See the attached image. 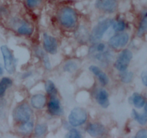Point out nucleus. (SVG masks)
<instances>
[{"mask_svg": "<svg viewBox=\"0 0 147 138\" xmlns=\"http://www.w3.org/2000/svg\"><path fill=\"white\" fill-rule=\"evenodd\" d=\"M60 23L64 27L70 28L76 25L77 21V15L73 9L70 7H65L62 9L59 15Z\"/></svg>", "mask_w": 147, "mask_h": 138, "instance_id": "1", "label": "nucleus"}, {"mask_svg": "<svg viewBox=\"0 0 147 138\" xmlns=\"http://www.w3.org/2000/svg\"><path fill=\"white\" fill-rule=\"evenodd\" d=\"M32 112L30 106L27 103H24L19 105L14 109L13 112V116L16 121L22 123H24L30 121Z\"/></svg>", "mask_w": 147, "mask_h": 138, "instance_id": "2", "label": "nucleus"}, {"mask_svg": "<svg viewBox=\"0 0 147 138\" xmlns=\"http://www.w3.org/2000/svg\"><path fill=\"white\" fill-rule=\"evenodd\" d=\"M88 115L85 109L82 108H75L70 112L68 120L70 124L73 126H78L83 124L86 122Z\"/></svg>", "mask_w": 147, "mask_h": 138, "instance_id": "3", "label": "nucleus"}, {"mask_svg": "<svg viewBox=\"0 0 147 138\" xmlns=\"http://www.w3.org/2000/svg\"><path fill=\"white\" fill-rule=\"evenodd\" d=\"M1 51L2 53L3 59L4 62V68L9 73H13L15 70L16 60L13 57L9 49L6 45L1 47Z\"/></svg>", "mask_w": 147, "mask_h": 138, "instance_id": "4", "label": "nucleus"}, {"mask_svg": "<svg viewBox=\"0 0 147 138\" xmlns=\"http://www.w3.org/2000/svg\"><path fill=\"white\" fill-rule=\"evenodd\" d=\"M132 59V53L129 50H124L119 55L115 63V67L120 71H124L129 66Z\"/></svg>", "mask_w": 147, "mask_h": 138, "instance_id": "5", "label": "nucleus"}, {"mask_svg": "<svg viewBox=\"0 0 147 138\" xmlns=\"http://www.w3.org/2000/svg\"><path fill=\"white\" fill-rule=\"evenodd\" d=\"M112 22H113V20H110V19H106V20L100 22L93 28V32H92V37L96 40L101 39L104 33L111 26Z\"/></svg>", "mask_w": 147, "mask_h": 138, "instance_id": "6", "label": "nucleus"}, {"mask_svg": "<svg viewBox=\"0 0 147 138\" xmlns=\"http://www.w3.org/2000/svg\"><path fill=\"white\" fill-rule=\"evenodd\" d=\"M129 40V34L126 33H119L111 37L109 40V45L115 49L123 47L128 43Z\"/></svg>", "mask_w": 147, "mask_h": 138, "instance_id": "7", "label": "nucleus"}, {"mask_svg": "<svg viewBox=\"0 0 147 138\" xmlns=\"http://www.w3.org/2000/svg\"><path fill=\"white\" fill-rule=\"evenodd\" d=\"M96 7L100 10L108 13H112L116 11L117 7L116 0H97Z\"/></svg>", "mask_w": 147, "mask_h": 138, "instance_id": "8", "label": "nucleus"}, {"mask_svg": "<svg viewBox=\"0 0 147 138\" xmlns=\"http://www.w3.org/2000/svg\"><path fill=\"white\" fill-rule=\"evenodd\" d=\"M43 42H44V47L46 51L51 54H55L57 53V43L55 37L45 33L43 34Z\"/></svg>", "mask_w": 147, "mask_h": 138, "instance_id": "9", "label": "nucleus"}, {"mask_svg": "<svg viewBox=\"0 0 147 138\" xmlns=\"http://www.w3.org/2000/svg\"><path fill=\"white\" fill-rule=\"evenodd\" d=\"M48 111L52 115H61L63 114V109L60 105V101L55 97L53 96L48 103Z\"/></svg>", "mask_w": 147, "mask_h": 138, "instance_id": "10", "label": "nucleus"}, {"mask_svg": "<svg viewBox=\"0 0 147 138\" xmlns=\"http://www.w3.org/2000/svg\"><path fill=\"white\" fill-rule=\"evenodd\" d=\"M87 132L93 137L101 136L106 132V128L100 124H90L87 127Z\"/></svg>", "mask_w": 147, "mask_h": 138, "instance_id": "11", "label": "nucleus"}, {"mask_svg": "<svg viewBox=\"0 0 147 138\" xmlns=\"http://www.w3.org/2000/svg\"><path fill=\"white\" fill-rule=\"evenodd\" d=\"M96 99L98 103L103 108H107L109 106V94L105 89H99L96 93Z\"/></svg>", "mask_w": 147, "mask_h": 138, "instance_id": "12", "label": "nucleus"}, {"mask_svg": "<svg viewBox=\"0 0 147 138\" xmlns=\"http://www.w3.org/2000/svg\"><path fill=\"white\" fill-rule=\"evenodd\" d=\"M89 69H90V71L95 75V76H97L99 80L101 83V84H103V86L109 83V78L106 76V73L102 71L98 67L96 66H91L89 67Z\"/></svg>", "mask_w": 147, "mask_h": 138, "instance_id": "13", "label": "nucleus"}, {"mask_svg": "<svg viewBox=\"0 0 147 138\" xmlns=\"http://www.w3.org/2000/svg\"><path fill=\"white\" fill-rule=\"evenodd\" d=\"M45 96L42 94H36L32 97L31 104L34 109H42L45 105Z\"/></svg>", "mask_w": 147, "mask_h": 138, "instance_id": "14", "label": "nucleus"}, {"mask_svg": "<svg viewBox=\"0 0 147 138\" xmlns=\"http://www.w3.org/2000/svg\"><path fill=\"white\" fill-rule=\"evenodd\" d=\"M11 85H12V80L7 77L3 78L0 80V98L4 96L7 89Z\"/></svg>", "mask_w": 147, "mask_h": 138, "instance_id": "15", "label": "nucleus"}, {"mask_svg": "<svg viewBox=\"0 0 147 138\" xmlns=\"http://www.w3.org/2000/svg\"><path fill=\"white\" fill-rule=\"evenodd\" d=\"M131 101L136 108H142L145 104V99L139 93H134L131 97Z\"/></svg>", "mask_w": 147, "mask_h": 138, "instance_id": "16", "label": "nucleus"}, {"mask_svg": "<svg viewBox=\"0 0 147 138\" xmlns=\"http://www.w3.org/2000/svg\"><path fill=\"white\" fill-rule=\"evenodd\" d=\"M132 116H133L134 119L136 121V122H139L141 124H146L147 123V116L144 114H139L136 110L134 109L132 111L131 113Z\"/></svg>", "mask_w": 147, "mask_h": 138, "instance_id": "17", "label": "nucleus"}, {"mask_svg": "<svg viewBox=\"0 0 147 138\" xmlns=\"http://www.w3.org/2000/svg\"><path fill=\"white\" fill-rule=\"evenodd\" d=\"M147 30V13L144 15L142 21H141L140 24H139V30H138V36L142 37L144 34Z\"/></svg>", "mask_w": 147, "mask_h": 138, "instance_id": "18", "label": "nucleus"}, {"mask_svg": "<svg viewBox=\"0 0 147 138\" xmlns=\"http://www.w3.org/2000/svg\"><path fill=\"white\" fill-rule=\"evenodd\" d=\"M45 89L46 91L47 92L50 96H51V97L53 96H55V95L57 94V89H56L54 83L51 80H47L45 83Z\"/></svg>", "mask_w": 147, "mask_h": 138, "instance_id": "19", "label": "nucleus"}, {"mask_svg": "<svg viewBox=\"0 0 147 138\" xmlns=\"http://www.w3.org/2000/svg\"><path fill=\"white\" fill-rule=\"evenodd\" d=\"M32 129H33V123L32 122L28 121V122L23 123V124H22L21 126H20L19 130H20V132H21L22 133L28 134L32 132Z\"/></svg>", "mask_w": 147, "mask_h": 138, "instance_id": "20", "label": "nucleus"}, {"mask_svg": "<svg viewBox=\"0 0 147 138\" xmlns=\"http://www.w3.org/2000/svg\"><path fill=\"white\" fill-rule=\"evenodd\" d=\"M37 55H38L39 57L42 60L43 63H44L45 66L47 68V69H50L51 68V66H50V60H49V57H47V55L41 50H38L37 51Z\"/></svg>", "mask_w": 147, "mask_h": 138, "instance_id": "21", "label": "nucleus"}, {"mask_svg": "<svg viewBox=\"0 0 147 138\" xmlns=\"http://www.w3.org/2000/svg\"><path fill=\"white\" fill-rule=\"evenodd\" d=\"M32 28L25 24L20 26L18 28V30H17L19 34H24V35H30L32 33Z\"/></svg>", "mask_w": 147, "mask_h": 138, "instance_id": "22", "label": "nucleus"}, {"mask_svg": "<svg viewBox=\"0 0 147 138\" xmlns=\"http://www.w3.org/2000/svg\"><path fill=\"white\" fill-rule=\"evenodd\" d=\"M120 78L121 81H123V83H129L133 78V73L131 72H126V70H124L122 71L120 74Z\"/></svg>", "mask_w": 147, "mask_h": 138, "instance_id": "23", "label": "nucleus"}, {"mask_svg": "<svg viewBox=\"0 0 147 138\" xmlns=\"http://www.w3.org/2000/svg\"><path fill=\"white\" fill-rule=\"evenodd\" d=\"M112 27H113V29L116 32H120L123 31L125 29V23L123 22L121 20H117V21H113L112 22Z\"/></svg>", "mask_w": 147, "mask_h": 138, "instance_id": "24", "label": "nucleus"}, {"mask_svg": "<svg viewBox=\"0 0 147 138\" xmlns=\"http://www.w3.org/2000/svg\"><path fill=\"white\" fill-rule=\"evenodd\" d=\"M63 68H64V70H65V71L72 73V72H74L75 70H77L78 66L75 62L68 61L65 64Z\"/></svg>", "mask_w": 147, "mask_h": 138, "instance_id": "25", "label": "nucleus"}, {"mask_svg": "<svg viewBox=\"0 0 147 138\" xmlns=\"http://www.w3.org/2000/svg\"><path fill=\"white\" fill-rule=\"evenodd\" d=\"M47 131V126L45 124H38L36 126L34 132L37 136H42Z\"/></svg>", "mask_w": 147, "mask_h": 138, "instance_id": "26", "label": "nucleus"}, {"mask_svg": "<svg viewBox=\"0 0 147 138\" xmlns=\"http://www.w3.org/2000/svg\"><path fill=\"white\" fill-rule=\"evenodd\" d=\"M105 49H106V45H105V44H103V43H99V44L93 46V47H91L90 51H91V53H96V52H97V53H100L104 52Z\"/></svg>", "mask_w": 147, "mask_h": 138, "instance_id": "27", "label": "nucleus"}, {"mask_svg": "<svg viewBox=\"0 0 147 138\" xmlns=\"http://www.w3.org/2000/svg\"><path fill=\"white\" fill-rule=\"evenodd\" d=\"M66 137L69 138H80L81 137V135L80 132L76 129H73L66 135Z\"/></svg>", "mask_w": 147, "mask_h": 138, "instance_id": "28", "label": "nucleus"}, {"mask_svg": "<svg viewBox=\"0 0 147 138\" xmlns=\"http://www.w3.org/2000/svg\"><path fill=\"white\" fill-rule=\"evenodd\" d=\"M136 137H146L147 138V129H141L138 132V133L136 135Z\"/></svg>", "mask_w": 147, "mask_h": 138, "instance_id": "29", "label": "nucleus"}, {"mask_svg": "<svg viewBox=\"0 0 147 138\" xmlns=\"http://www.w3.org/2000/svg\"><path fill=\"white\" fill-rule=\"evenodd\" d=\"M27 5L30 7H34L39 4L40 0H26Z\"/></svg>", "mask_w": 147, "mask_h": 138, "instance_id": "30", "label": "nucleus"}, {"mask_svg": "<svg viewBox=\"0 0 147 138\" xmlns=\"http://www.w3.org/2000/svg\"><path fill=\"white\" fill-rule=\"evenodd\" d=\"M142 80L144 85L147 86V73H146V72H144L142 74Z\"/></svg>", "mask_w": 147, "mask_h": 138, "instance_id": "31", "label": "nucleus"}, {"mask_svg": "<svg viewBox=\"0 0 147 138\" xmlns=\"http://www.w3.org/2000/svg\"><path fill=\"white\" fill-rule=\"evenodd\" d=\"M145 106H144V114L146 116H147V102L146 103H145Z\"/></svg>", "mask_w": 147, "mask_h": 138, "instance_id": "32", "label": "nucleus"}, {"mask_svg": "<svg viewBox=\"0 0 147 138\" xmlns=\"http://www.w3.org/2000/svg\"><path fill=\"white\" fill-rule=\"evenodd\" d=\"M3 68H2V67H1V65H0V76H1V75L3 74Z\"/></svg>", "mask_w": 147, "mask_h": 138, "instance_id": "33", "label": "nucleus"}]
</instances>
